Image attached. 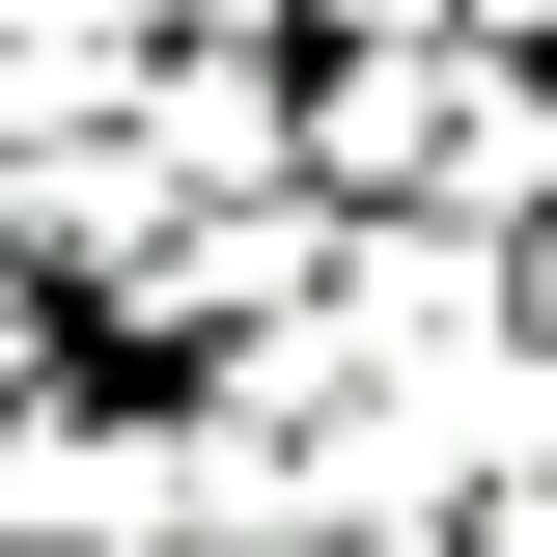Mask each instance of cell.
<instances>
[{"instance_id":"cell-1","label":"cell","mask_w":557,"mask_h":557,"mask_svg":"<svg viewBox=\"0 0 557 557\" xmlns=\"http://www.w3.org/2000/svg\"><path fill=\"white\" fill-rule=\"evenodd\" d=\"M168 530H223V418H196V362L168 391H0V557H168Z\"/></svg>"},{"instance_id":"cell-2","label":"cell","mask_w":557,"mask_h":557,"mask_svg":"<svg viewBox=\"0 0 557 557\" xmlns=\"http://www.w3.org/2000/svg\"><path fill=\"white\" fill-rule=\"evenodd\" d=\"M446 139V28H307V196H418Z\"/></svg>"},{"instance_id":"cell-3","label":"cell","mask_w":557,"mask_h":557,"mask_svg":"<svg viewBox=\"0 0 557 557\" xmlns=\"http://www.w3.org/2000/svg\"><path fill=\"white\" fill-rule=\"evenodd\" d=\"M418 196H446V223H557V57L446 28V139H418Z\"/></svg>"},{"instance_id":"cell-4","label":"cell","mask_w":557,"mask_h":557,"mask_svg":"<svg viewBox=\"0 0 557 557\" xmlns=\"http://www.w3.org/2000/svg\"><path fill=\"white\" fill-rule=\"evenodd\" d=\"M139 57H168V0H0V168L84 112H139Z\"/></svg>"},{"instance_id":"cell-5","label":"cell","mask_w":557,"mask_h":557,"mask_svg":"<svg viewBox=\"0 0 557 557\" xmlns=\"http://www.w3.org/2000/svg\"><path fill=\"white\" fill-rule=\"evenodd\" d=\"M0 278H28V251H0Z\"/></svg>"}]
</instances>
